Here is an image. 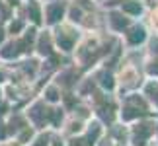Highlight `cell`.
<instances>
[{
    "label": "cell",
    "mask_w": 158,
    "mask_h": 146,
    "mask_svg": "<svg viewBox=\"0 0 158 146\" xmlns=\"http://www.w3.org/2000/svg\"><path fill=\"white\" fill-rule=\"evenodd\" d=\"M104 86L109 90V88H113V80H111V76H109V74H106L104 76Z\"/></svg>",
    "instance_id": "7c38bea8"
},
{
    "label": "cell",
    "mask_w": 158,
    "mask_h": 146,
    "mask_svg": "<svg viewBox=\"0 0 158 146\" xmlns=\"http://www.w3.org/2000/svg\"><path fill=\"white\" fill-rule=\"evenodd\" d=\"M2 39H4V33H2V31H0V41H2Z\"/></svg>",
    "instance_id": "ac0fdd59"
},
{
    "label": "cell",
    "mask_w": 158,
    "mask_h": 146,
    "mask_svg": "<svg viewBox=\"0 0 158 146\" xmlns=\"http://www.w3.org/2000/svg\"><path fill=\"white\" fill-rule=\"evenodd\" d=\"M4 136H6V131H4V127L0 125V138H4Z\"/></svg>",
    "instance_id": "2e32d148"
},
{
    "label": "cell",
    "mask_w": 158,
    "mask_h": 146,
    "mask_svg": "<svg viewBox=\"0 0 158 146\" xmlns=\"http://www.w3.org/2000/svg\"><path fill=\"white\" fill-rule=\"evenodd\" d=\"M20 29H22V22H12V26H10V31L12 33L20 31Z\"/></svg>",
    "instance_id": "8fae6325"
},
{
    "label": "cell",
    "mask_w": 158,
    "mask_h": 146,
    "mask_svg": "<svg viewBox=\"0 0 158 146\" xmlns=\"http://www.w3.org/2000/svg\"><path fill=\"white\" fill-rule=\"evenodd\" d=\"M60 16H63V6H60V4H53V6H49V22H51V23L59 22Z\"/></svg>",
    "instance_id": "6da1fadb"
},
{
    "label": "cell",
    "mask_w": 158,
    "mask_h": 146,
    "mask_svg": "<svg viewBox=\"0 0 158 146\" xmlns=\"http://www.w3.org/2000/svg\"><path fill=\"white\" fill-rule=\"evenodd\" d=\"M53 146H60V142H59V140H55V144H53Z\"/></svg>",
    "instance_id": "e0dca14e"
},
{
    "label": "cell",
    "mask_w": 158,
    "mask_h": 146,
    "mask_svg": "<svg viewBox=\"0 0 158 146\" xmlns=\"http://www.w3.org/2000/svg\"><path fill=\"white\" fill-rule=\"evenodd\" d=\"M109 18H111V23H113L115 29H125L127 27V20L121 14H111Z\"/></svg>",
    "instance_id": "3957f363"
},
{
    "label": "cell",
    "mask_w": 158,
    "mask_h": 146,
    "mask_svg": "<svg viewBox=\"0 0 158 146\" xmlns=\"http://www.w3.org/2000/svg\"><path fill=\"white\" fill-rule=\"evenodd\" d=\"M47 99H49V101H57L59 99V94H57V90H55V88L47 90Z\"/></svg>",
    "instance_id": "9c48e42d"
},
{
    "label": "cell",
    "mask_w": 158,
    "mask_h": 146,
    "mask_svg": "<svg viewBox=\"0 0 158 146\" xmlns=\"http://www.w3.org/2000/svg\"><path fill=\"white\" fill-rule=\"evenodd\" d=\"M131 43H141V41L144 39V29L143 27H137V29H133V33H131Z\"/></svg>",
    "instance_id": "277c9868"
},
{
    "label": "cell",
    "mask_w": 158,
    "mask_h": 146,
    "mask_svg": "<svg viewBox=\"0 0 158 146\" xmlns=\"http://www.w3.org/2000/svg\"><path fill=\"white\" fill-rule=\"evenodd\" d=\"M39 51L43 53V55H51V49H49V39L47 37H43L39 41Z\"/></svg>",
    "instance_id": "52a82bcc"
},
{
    "label": "cell",
    "mask_w": 158,
    "mask_h": 146,
    "mask_svg": "<svg viewBox=\"0 0 158 146\" xmlns=\"http://www.w3.org/2000/svg\"><path fill=\"white\" fill-rule=\"evenodd\" d=\"M59 45L64 49V51H70L72 49V41L69 37H64V35H59Z\"/></svg>",
    "instance_id": "8992f818"
},
{
    "label": "cell",
    "mask_w": 158,
    "mask_h": 146,
    "mask_svg": "<svg viewBox=\"0 0 158 146\" xmlns=\"http://www.w3.org/2000/svg\"><path fill=\"white\" fill-rule=\"evenodd\" d=\"M150 72H152V74H154V72H158V63H156V64H152V66H150Z\"/></svg>",
    "instance_id": "9a60e30c"
},
{
    "label": "cell",
    "mask_w": 158,
    "mask_h": 146,
    "mask_svg": "<svg viewBox=\"0 0 158 146\" xmlns=\"http://www.w3.org/2000/svg\"><path fill=\"white\" fill-rule=\"evenodd\" d=\"M29 12H31V18H33V22H39L41 18H39V10H37V6L35 4H31L29 6Z\"/></svg>",
    "instance_id": "30bf717a"
},
{
    "label": "cell",
    "mask_w": 158,
    "mask_h": 146,
    "mask_svg": "<svg viewBox=\"0 0 158 146\" xmlns=\"http://www.w3.org/2000/svg\"><path fill=\"white\" fill-rule=\"evenodd\" d=\"M41 117H43V113H41V105H35V107H33V111H31V119L39 123Z\"/></svg>",
    "instance_id": "ba28073f"
},
{
    "label": "cell",
    "mask_w": 158,
    "mask_h": 146,
    "mask_svg": "<svg viewBox=\"0 0 158 146\" xmlns=\"http://www.w3.org/2000/svg\"><path fill=\"white\" fill-rule=\"evenodd\" d=\"M0 80H2V76H0Z\"/></svg>",
    "instance_id": "d6986e66"
},
{
    "label": "cell",
    "mask_w": 158,
    "mask_h": 146,
    "mask_svg": "<svg viewBox=\"0 0 158 146\" xmlns=\"http://www.w3.org/2000/svg\"><path fill=\"white\" fill-rule=\"evenodd\" d=\"M18 53H20V51H18V45H8L6 49H2V57H6V59L16 57Z\"/></svg>",
    "instance_id": "5b68a950"
},
{
    "label": "cell",
    "mask_w": 158,
    "mask_h": 146,
    "mask_svg": "<svg viewBox=\"0 0 158 146\" xmlns=\"http://www.w3.org/2000/svg\"><path fill=\"white\" fill-rule=\"evenodd\" d=\"M123 12H127V14H141V4L131 2V0H125L123 2Z\"/></svg>",
    "instance_id": "7a4b0ae2"
},
{
    "label": "cell",
    "mask_w": 158,
    "mask_h": 146,
    "mask_svg": "<svg viewBox=\"0 0 158 146\" xmlns=\"http://www.w3.org/2000/svg\"><path fill=\"white\" fill-rule=\"evenodd\" d=\"M135 115H137V113H135V109H125L123 117H125V119H133V117H135Z\"/></svg>",
    "instance_id": "4fadbf2b"
},
{
    "label": "cell",
    "mask_w": 158,
    "mask_h": 146,
    "mask_svg": "<svg viewBox=\"0 0 158 146\" xmlns=\"http://www.w3.org/2000/svg\"><path fill=\"white\" fill-rule=\"evenodd\" d=\"M72 18H74V20H80V12H78V10H72Z\"/></svg>",
    "instance_id": "5bb4252c"
}]
</instances>
